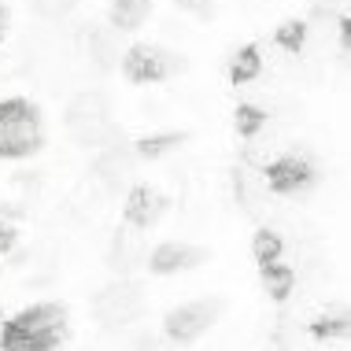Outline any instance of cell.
Wrapping results in <instances>:
<instances>
[{
	"instance_id": "14",
	"label": "cell",
	"mask_w": 351,
	"mask_h": 351,
	"mask_svg": "<svg viewBox=\"0 0 351 351\" xmlns=\"http://www.w3.org/2000/svg\"><path fill=\"white\" fill-rule=\"evenodd\" d=\"M226 74H230L233 85H252V82L263 74V52L255 49V45L237 49L230 60H226Z\"/></svg>"
},
{
	"instance_id": "22",
	"label": "cell",
	"mask_w": 351,
	"mask_h": 351,
	"mask_svg": "<svg viewBox=\"0 0 351 351\" xmlns=\"http://www.w3.org/2000/svg\"><path fill=\"white\" fill-rule=\"evenodd\" d=\"M34 12L41 19H49V23H60V19H67L74 12V0H30Z\"/></svg>"
},
{
	"instance_id": "23",
	"label": "cell",
	"mask_w": 351,
	"mask_h": 351,
	"mask_svg": "<svg viewBox=\"0 0 351 351\" xmlns=\"http://www.w3.org/2000/svg\"><path fill=\"white\" fill-rule=\"evenodd\" d=\"M134 351H167V344H163L159 337H141Z\"/></svg>"
},
{
	"instance_id": "3",
	"label": "cell",
	"mask_w": 351,
	"mask_h": 351,
	"mask_svg": "<svg viewBox=\"0 0 351 351\" xmlns=\"http://www.w3.org/2000/svg\"><path fill=\"white\" fill-rule=\"evenodd\" d=\"M67 134L78 141L82 148H104L119 141V126L111 119V104L104 93H78L67 104Z\"/></svg>"
},
{
	"instance_id": "12",
	"label": "cell",
	"mask_w": 351,
	"mask_h": 351,
	"mask_svg": "<svg viewBox=\"0 0 351 351\" xmlns=\"http://www.w3.org/2000/svg\"><path fill=\"white\" fill-rule=\"evenodd\" d=\"M145 259H148V244L141 241V230H126V233L115 237V244H111V267L115 270L130 274Z\"/></svg>"
},
{
	"instance_id": "9",
	"label": "cell",
	"mask_w": 351,
	"mask_h": 351,
	"mask_svg": "<svg viewBox=\"0 0 351 351\" xmlns=\"http://www.w3.org/2000/svg\"><path fill=\"white\" fill-rule=\"evenodd\" d=\"M200 263H204V248H196L189 241H163L156 248H148L145 267L152 274H159V278H170V274H185V270L200 267Z\"/></svg>"
},
{
	"instance_id": "21",
	"label": "cell",
	"mask_w": 351,
	"mask_h": 351,
	"mask_svg": "<svg viewBox=\"0 0 351 351\" xmlns=\"http://www.w3.org/2000/svg\"><path fill=\"white\" fill-rule=\"evenodd\" d=\"M318 340H333V337H348V311H329V315H322L315 322V329H311Z\"/></svg>"
},
{
	"instance_id": "15",
	"label": "cell",
	"mask_w": 351,
	"mask_h": 351,
	"mask_svg": "<svg viewBox=\"0 0 351 351\" xmlns=\"http://www.w3.org/2000/svg\"><path fill=\"white\" fill-rule=\"evenodd\" d=\"M122 34H115L111 26H100V30L89 34V60L97 63V67H115L122 60Z\"/></svg>"
},
{
	"instance_id": "16",
	"label": "cell",
	"mask_w": 351,
	"mask_h": 351,
	"mask_svg": "<svg viewBox=\"0 0 351 351\" xmlns=\"http://www.w3.org/2000/svg\"><path fill=\"white\" fill-rule=\"evenodd\" d=\"M259 274H263V289H267L274 300H289L292 296V285H296V270L292 267L270 263V267H259Z\"/></svg>"
},
{
	"instance_id": "2",
	"label": "cell",
	"mask_w": 351,
	"mask_h": 351,
	"mask_svg": "<svg viewBox=\"0 0 351 351\" xmlns=\"http://www.w3.org/2000/svg\"><path fill=\"white\" fill-rule=\"evenodd\" d=\"M45 145V119L37 104L12 97L0 100V159H26L37 156Z\"/></svg>"
},
{
	"instance_id": "13",
	"label": "cell",
	"mask_w": 351,
	"mask_h": 351,
	"mask_svg": "<svg viewBox=\"0 0 351 351\" xmlns=\"http://www.w3.org/2000/svg\"><path fill=\"white\" fill-rule=\"evenodd\" d=\"M237 200H241L244 211H252V215H259L263 207L270 204V189L267 182H263V174H255V170H237Z\"/></svg>"
},
{
	"instance_id": "5",
	"label": "cell",
	"mask_w": 351,
	"mask_h": 351,
	"mask_svg": "<svg viewBox=\"0 0 351 351\" xmlns=\"http://www.w3.org/2000/svg\"><path fill=\"white\" fill-rule=\"evenodd\" d=\"M119 67H122V74H126V82H134V85H156V82L174 78V74L185 67V60L178 52L163 49V45H148L145 41V45H134V49L122 52Z\"/></svg>"
},
{
	"instance_id": "17",
	"label": "cell",
	"mask_w": 351,
	"mask_h": 351,
	"mask_svg": "<svg viewBox=\"0 0 351 351\" xmlns=\"http://www.w3.org/2000/svg\"><path fill=\"white\" fill-rule=\"evenodd\" d=\"M281 252H285V241L278 230H270V226H263L259 233H255L252 241V255L259 267H270V263H281Z\"/></svg>"
},
{
	"instance_id": "10",
	"label": "cell",
	"mask_w": 351,
	"mask_h": 351,
	"mask_svg": "<svg viewBox=\"0 0 351 351\" xmlns=\"http://www.w3.org/2000/svg\"><path fill=\"white\" fill-rule=\"evenodd\" d=\"M122 215H126L130 230L145 233V230H152V226H159V218L167 215V200H163V193L152 189V185H130Z\"/></svg>"
},
{
	"instance_id": "18",
	"label": "cell",
	"mask_w": 351,
	"mask_h": 351,
	"mask_svg": "<svg viewBox=\"0 0 351 351\" xmlns=\"http://www.w3.org/2000/svg\"><path fill=\"white\" fill-rule=\"evenodd\" d=\"M267 126H270V115L259 108V104H241V108H237V130H241V137L255 141Z\"/></svg>"
},
{
	"instance_id": "26",
	"label": "cell",
	"mask_w": 351,
	"mask_h": 351,
	"mask_svg": "<svg viewBox=\"0 0 351 351\" xmlns=\"http://www.w3.org/2000/svg\"><path fill=\"white\" fill-rule=\"evenodd\" d=\"M4 30H8V8H4V0H0V41H4Z\"/></svg>"
},
{
	"instance_id": "20",
	"label": "cell",
	"mask_w": 351,
	"mask_h": 351,
	"mask_svg": "<svg viewBox=\"0 0 351 351\" xmlns=\"http://www.w3.org/2000/svg\"><path fill=\"white\" fill-rule=\"evenodd\" d=\"M182 134H156V137H141L137 145H134V156L137 159H159V156H167L170 148H182Z\"/></svg>"
},
{
	"instance_id": "24",
	"label": "cell",
	"mask_w": 351,
	"mask_h": 351,
	"mask_svg": "<svg viewBox=\"0 0 351 351\" xmlns=\"http://www.w3.org/2000/svg\"><path fill=\"white\" fill-rule=\"evenodd\" d=\"M12 244H15V233H12V226H4V222H0V255H4L8 248H12Z\"/></svg>"
},
{
	"instance_id": "19",
	"label": "cell",
	"mask_w": 351,
	"mask_h": 351,
	"mask_svg": "<svg viewBox=\"0 0 351 351\" xmlns=\"http://www.w3.org/2000/svg\"><path fill=\"white\" fill-rule=\"evenodd\" d=\"M274 41H278L289 56H300L303 49H307V41H311V26L300 23V19H292V23H285L281 30L274 34Z\"/></svg>"
},
{
	"instance_id": "6",
	"label": "cell",
	"mask_w": 351,
	"mask_h": 351,
	"mask_svg": "<svg viewBox=\"0 0 351 351\" xmlns=\"http://www.w3.org/2000/svg\"><path fill=\"white\" fill-rule=\"evenodd\" d=\"M259 174H263V182H267L270 193H278V196H303L318 182V170L303 152H281V156H274Z\"/></svg>"
},
{
	"instance_id": "4",
	"label": "cell",
	"mask_w": 351,
	"mask_h": 351,
	"mask_svg": "<svg viewBox=\"0 0 351 351\" xmlns=\"http://www.w3.org/2000/svg\"><path fill=\"white\" fill-rule=\"evenodd\" d=\"M93 315H97V322L104 329H126L145 315V292H141V285L130 281V278L111 281L97 292Z\"/></svg>"
},
{
	"instance_id": "25",
	"label": "cell",
	"mask_w": 351,
	"mask_h": 351,
	"mask_svg": "<svg viewBox=\"0 0 351 351\" xmlns=\"http://www.w3.org/2000/svg\"><path fill=\"white\" fill-rule=\"evenodd\" d=\"M178 8H185V12H204L207 8V0H174Z\"/></svg>"
},
{
	"instance_id": "1",
	"label": "cell",
	"mask_w": 351,
	"mask_h": 351,
	"mask_svg": "<svg viewBox=\"0 0 351 351\" xmlns=\"http://www.w3.org/2000/svg\"><path fill=\"white\" fill-rule=\"evenodd\" d=\"M67 340V311L60 303H34L0 326V351H56Z\"/></svg>"
},
{
	"instance_id": "8",
	"label": "cell",
	"mask_w": 351,
	"mask_h": 351,
	"mask_svg": "<svg viewBox=\"0 0 351 351\" xmlns=\"http://www.w3.org/2000/svg\"><path fill=\"white\" fill-rule=\"evenodd\" d=\"M141 159L134 156V148L122 145L119 141H111V145L97 148V156H93V174H97V182L104 189H126L134 182V170H137Z\"/></svg>"
},
{
	"instance_id": "11",
	"label": "cell",
	"mask_w": 351,
	"mask_h": 351,
	"mask_svg": "<svg viewBox=\"0 0 351 351\" xmlns=\"http://www.w3.org/2000/svg\"><path fill=\"white\" fill-rule=\"evenodd\" d=\"M148 15H152V0H111L108 26L115 34H134L148 23Z\"/></svg>"
},
{
	"instance_id": "7",
	"label": "cell",
	"mask_w": 351,
	"mask_h": 351,
	"mask_svg": "<svg viewBox=\"0 0 351 351\" xmlns=\"http://www.w3.org/2000/svg\"><path fill=\"white\" fill-rule=\"evenodd\" d=\"M218 315H222L218 300H189L163 318V333L170 344H193V340H200L215 326Z\"/></svg>"
}]
</instances>
